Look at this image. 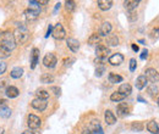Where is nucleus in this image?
I'll return each instance as SVG.
<instances>
[{
	"instance_id": "f257e3e1",
	"label": "nucleus",
	"mask_w": 159,
	"mask_h": 134,
	"mask_svg": "<svg viewBox=\"0 0 159 134\" xmlns=\"http://www.w3.org/2000/svg\"><path fill=\"white\" fill-rule=\"evenodd\" d=\"M0 45H2L4 48H6L7 50H14L16 46V40L12 33L10 32H2L0 33Z\"/></svg>"
},
{
	"instance_id": "f03ea898",
	"label": "nucleus",
	"mask_w": 159,
	"mask_h": 134,
	"mask_svg": "<svg viewBox=\"0 0 159 134\" xmlns=\"http://www.w3.org/2000/svg\"><path fill=\"white\" fill-rule=\"evenodd\" d=\"M14 37H15L16 43H21V44L27 43V40L30 39L28 32H27V28H26L25 26H20V27L17 28V31H16L15 34H14Z\"/></svg>"
},
{
	"instance_id": "7ed1b4c3",
	"label": "nucleus",
	"mask_w": 159,
	"mask_h": 134,
	"mask_svg": "<svg viewBox=\"0 0 159 134\" xmlns=\"http://www.w3.org/2000/svg\"><path fill=\"white\" fill-rule=\"evenodd\" d=\"M144 77L147 79V82H151L153 84L159 82V72L154 68H147L144 72Z\"/></svg>"
},
{
	"instance_id": "20e7f679",
	"label": "nucleus",
	"mask_w": 159,
	"mask_h": 134,
	"mask_svg": "<svg viewBox=\"0 0 159 134\" xmlns=\"http://www.w3.org/2000/svg\"><path fill=\"white\" fill-rule=\"evenodd\" d=\"M52 36L55 39H58V40H61V39H64L66 37V32H65V29H64V27H62L61 23H57V26L53 27Z\"/></svg>"
},
{
	"instance_id": "39448f33",
	"label": "nucleus",
	"mask_w": 159,
	"mask_h": 134,
	"mask_svg": "<svg viewBox=\"0 0 159 134\" xmlns=\"http://www.w3.org/2000/svg\"><path fill=\"white\" fill-rule=\"evenodd\" d=\"M43 63H44V66L48 67V68H54V67L57 66V63H58L57 56H55L54 54H52V53L47 54V55L44 56V58H43Z\"/></svg>"
},
{
	"instance_id": "423d86ee",
	"label": "nucleus",
	"mask_w": 159,
	"mask_h": 134,
	"mask_svg": "<svg viewBox=\"0 0 159 134\" xmlns=\"http://www.w3.org/2000/svg\"><path fill=\"white\" fill-rule=\"evenodd\" d=\"M40 118L36 115H30L27 118V124L31 129H38L40 127Z\"/></svg>"
},
{
	"instance_id": "0eeeda50",
	"label": "nucleus",
	"mask_w": 159,
	"mask_h": 134,
	"mask_svg": "<svg viewBox=\"0 0 159 134\" xmlns=\"http://www.w3.org/2000/svg\"><path fill=\"white\" fill-rule=\"evenodd\" d=\"M109 54H110V49L107 45H103V44H98L97 45V48H96V55L99 58H105Z\"/></svg>"
},
{
	"instance_id": "6e6552de",
	"label": "nucleus",
	"mask_w": 159,
	"mask_h": 134,
	"mask_svg": "<svg viewBox=\"0 0 159 134\" xmlns=\"http://www.w3.org/2000/svg\"><path fill=\"white\" fill-rule=\"evenodd\" d=\"M31 105H32L33 109H36V110H38V111H44V110L47 109L48 102H47V100H40V99H37V97H36V99L31 102Z\"/></svg>"
},
{
	"instance_id": "1a4fd4ad",
	"label": "nucleus",
	"mask_w": 159,
	"mask_h": 134,
	"mask_svg": "<svg viewBox=\"0 0 159 134\" xmlns=\"http://www.w3.org/2000/svg\"><path fill=\"white\" fill-rule=\"evenodd\" d=\"M66 44H67V48L71 50V51H74V53H77L80 49V41L77 39L75 38H69L66 40Z\"/></svg>"
},
{
	"instance_id": "9d476101",
	"label": "nucleus",
	"mask_w": 159,
	"mask_h": 134,
	"mask_svg": "<svg viewBox=\"0 0 159 134\" xmlns=\"http://www.w3.org/2000/svg\"><path fill=\"white\" fill-rule=\"evenodd\" d=\"M124 62V56H122V54H114V55H111L110 58H109V63L111 65V66H119Z\"/></svg>"
},
{
	"instance_id": "9b49d317",
	"label": "nucleus",
	"mask_w": 159,
	"mask_h": 134,
	"mask_svg": "<svg viewBox=\"0 0 159 134\" xmlns=\"http://www.w3.org/2000/svg\"><path fill=\"white\" fill-rule=\"evenodd\" d=\"M116 111H118V115L120 117H124V116L129 115V111H130V107L126 102H120L116 107Z\"/></svg>"
},
{
	"instance_id": "f8f14e48",
	"label": "nucleus",
	"mask_w": 159,
	"mask_h": 134,
	"mask_svg": "<svg viewBox=\"0 0 159 134\" xmlns=\"http://www.w3.org/2000/svg\"><path fill=\"white\" fill-rule=\"evenodd\" d=\"M38 15H39V12L36 11V10H32V9H27L25 11V17H26L27 21H30V22L36 21V19H38Z\"/></svg>"
},
{
	"instance_id": "ddd939ff",
	"label": "nucleus",
	"mask_w": 159,
	"mask_h": 134,
	"mask_svg": "<svg viewBox=\"0 0 159 134\" xmlns=\"http://www.w3.org/2000/svg\"><path fill=\"white\" fill-rule=\"evenodd\" d=\"M104 119H105V122H107L108 126H111V124H114V123L116 122V117H115V115H114L110 110H107V111H105V114H104Z\"/></svg>"
},
{
	"instance_id": "4468645a",
	"label": "nucleus",
	"mask_w": 159,
	"mask_h": 134,
	"mask_svg": "<svg viewBox=\"0 0 159 134\" xmlns=\"http://www.w3.org/2000/svg\"><path fill=\"white\" fill-rule=\"evenodd\" d=\"M38 58H39V49L33 48L32 50V60H31V68L34 70L37 63H38Z\"/></svg>"
},
{
	"instance_id": "2eb2a0df",
	"label": "nucleus",
	"mask_w": 159,
	"mask_h": 134,
	"mask_svg": "<svg viewBox=\"0 0 159 134\" xmlns=\"http://www.w3.org/2000/svg\"><path fill=\"white\" fill-rule=\"evenodd\" d=\"M118 92H119L120 94H122V95L126 97V96L130 95V94L132 93V88H131V85H130L129 83H124V84H121V85H120V88H119V90H118Z\"/></svg>"
},
{
	"instance_id": "dca6fc26",
	"label": "nucleus",
	"mask_w": 159,
	"mask_h": 134,
	"mask_svg": "<svg viewBox=\"0 0 159 134\" xmlns=\"http://www.w3.org/2000/svg\"><path fill=\"white\" fill-rule=\"evenodd\" d=\"M139 0H127V1H124V6L127 11H135V9L139 6Z\"/></svg>"
},
{
	"instance_id": "f3484780",
	"label": "nucleus",
	"mask_w": 159,
	"mask_h": 134,
	"mask_svg": "<svg viewBox=\"0 0 159 134\" xmlns=\"http://www.w3.org/2000/svg\"><path fill=\"white\" fill-rule=\"evenodd\" d=\"M5 93H6V95H7V97H10V99L17 97V96H19V94H20L19 89H17L16 87H12V85L7 87V88H6V90H5Z\"/></svg>"
},
{
	"instance_id": "a211bd4d",
	"label": "nucleus",
	"mask_w": 159,
	"mask_h": 134,
	"mask_svg": "<svg viewBox=\"0 0 159 134\" xmlns=\"http://www.w3.org/2000/svg\"><path fill=\"white\" fill-rule=\"evenodd\" d=\"M113 27H111V23L110 22H104L100 27V36H108L110 34Z\"/></svg>"
},
{
	"instance_id": "6ab92c4d",
	"label": "nucleus",
	"mask_w": 159,
	"mask_h": 134,
	"mask_svg": "<svg viewBox=\"0 0 159 134\" xmlns=\"http://www.w3.org/2000/svg\"><path fill=\"white\" fill-rule=\"evenodd\" d=\"M147 129L152 134H159V126L156 121H149L147 123Z\"/></svg>"
},
{
	"instance_id": "aec40b11",
	"label": "nucleus",
	"mask_w": 159,
	"mask_h": 134,
	"mask_svg": "<svg viewBox=\"0 0 159 134\" xmlns=\"http://www.w3.org/2000/svg\"><path fill=\"white\" fill-rule=\"evenodd\" d=\"M111 6H113V1L111 0H99L98 1V7L103 11H108Z\"/></svg>"
},
{
	"instance_id": "412c9836",
	"label": "nucleus",
	"mask_w": 159,
	"mask_h": 134,
	"mask_svg": "<svg viewBox=\"0 0 159 134\" xmlns=\"http://www.w3.org/2000/svg\"><path fill=\"white\" fill-rule=\"evenodd\" d=\"M146 85H147V79H146V77L144 76L137 77V79H136V88H137L139 90H142Z\"/></svg>"
},
{
	"instance_id": "4be33fe9",
	"label": "nucleus",
	"mask_w": 159,
	"mask_h": 134,
	"mask_svg": "<svg viewBox=\"0 0 159 134\" xmlns=\"http://www.w3.org/2000/svg\"><path fill=\"white\" fill-rule=\"evenodd\" d=\"M22 75H23V68H21V67H15V68H12V71H11V73H10V76L12 77V78H15V79L21 78Z\"/></svg>"
},
{
	"instance_id": "5701e85b",
	"label": "nucleus",
	"mask_w": 159,
	"mask_h": 134,
	"mask_svg": "<svg viewBox=\"0 0 159 134\" xmlns=\"http://www.w3.org/2000/svg\"><path fill=\"white\" fill-rule=\"evenodd\" d=\"M40 82H42V83H45V84L53 83V82H54V77L52 76L50 73H43L42 77H40Z\"/></svg>"
},
{
	"instance_id": "b1692460",
	"label": "nucleus",
	"mask_w": 159,
	"mask_h": 134,
	"mask_svg": "<svg viewBox=\"0 0 159 134\" xmlns=\"http://www.w3.org/2000/svg\"><path fill=\"white\" fill-rule=\"evenodd\" d=\"M109 82H110L111 84L120 83V82H122V77L119 76L118 73H110V75H109Z\"/></svg>"
},
{
	"instance_id": "393cba45",
	"label": "nucleus",
	"mask_w": 159,
	"mask_h": 134,
	"mask_svg": "<svg viewBox=\"0 0 159 134\" xmlns=\"http://www.w3.org/2000/svg\"><path fill=\"white\" fill-rule=\"evenodd\" d=\"M36 96H37V99H40V100H47L49 97V93L44 89H39L36 92Z\"/></svg>"
},
{
	"instance_id": "a878e982",
	"label": "nucleus",
	"mask_w": 159,
	"mask_h": 134,
	"mask_svg": "<svg viewBox=\"0 0 159 134\" xmlns=\"http://www.w3.org/2000/svg\"><path fill=\"white\" fill-rule=\"evenodd\" d=\"M102 129V126H100L99 121H92L91 124H89V131L93 133L96 131H100Z\"/></svg>"
},
{
	"instance_id": "bb28decb",
	"label": "nucleus",
	"mask_w": 159,
	"mask_h": 134,
	"mask_svg": "<svg viewBox=\"0 0 159 134\" xmlns=\"http://www.w3.org/2000/svg\"><path fill=\"white\" fill-rule=\"evenodd\" d=\"M100 40V37L99 34H97V33H93L89 38H88V44L89 45H94V44H98Z\"/></svg>"
},
{
	"instance_id": "cd10ccee",
	"label": "nucleus",
	"mask_w": 159,
	"mask_h": 134,
	"mask_svg": "<svg viewBox=\"0 0 159 134\" xmlns=\"http://www.w3.org/2000/svg\"><path fill=\"white\" fill-rule=\"evenodd\" d=\"M10 55H11V51H10V50H7L6 48H4L2 45H0V60H1V58H9Z\"/></svg>"
},
{
	"instance_id": "c85d7f7f",
	"label": "nucleus",
	"mask_w": 159,
	"mask_h": 134,
	"mask_svg": "<svg viewBox=\"0 0 159 134\" xmlns=\"http://www.w3.org/2000/svg\"><path fill=\"white\" fill-rule=\"evenodd\" d=\"M125 99V96L122 95V94H120L119 92H114L111 95H110V100L111 101H116V102H119L121 100H124Z\"/></svg>"
},
{
	"instance_id": "c756f323",
	"label": "nucleus",
	"mask_w": 159,
	"mask_h": 134,
	"mask_svg": "<svg viewBox=\"0 0 159 134\" xmlns=\"http://www.w3.org/2000/svg\"><path fill=\"white\" fill-rule=\"evenodd\" d=\"M107 44H108V45H110V46H116V45L119 44V38H118L116 36H111V37H109V38H108Z\"/></svg>"
},
{
	"instance_id": "7c9ffc66",
	"label": "nucleus",
	"mask_w": 159,
	"mask_h": 134,
	"mask_svg": "<svg viewBox=\"0 0 159 134\" xmlns=\"http://www.w3.org/2000/svg\"><path fill=\"white\" fill-rule=\"evenodd\" d=\"M65 7H66V10L67 11H70V12H72L75 9H76V2L75 1H66L65 2Z\"/></svg>"
},
{
	"instance_id": "2f4dec72",
	"label": "nucleus",
	"mask_w": 159,
	"mask_h": 134,
	"mask_svg": "<svg viewBox=\"0 0 159 134\" xmlns=\"http://www.w3.org/2000/svg\"><path fill=\"white\" fill-rule=\"evenodd\" d=\"M105 72V66L104 65H97L96 68V77H102Z\"/></svg>"
},
{
	"instance_id": "473e14b6",
	"label": "nucleus",
	"mask_w": 159,
	"mask_h": 134,
	"mask_svg": "<svg viewBox=\"0 0 159 134\" xmlns=\"http://www.w3.org/2000/svg\"><path fill=\"white\" fill-rule=\"evenodd\" d=\"M131 129L135 131V132H141V131L143 129V124H142L141 122H134V123L131 124Z\"/></svg>"
},
{
	"instance_id": "72a5a7b5",
	"label": "nucleus",
	"mask_w": 159,
	"mask_h": 134,
	"mask_svg": "<svg viewBox=\"0 0 159 134\" xmlns=\"http://www.w3.org/2000/svg\"><path fill=\"white\" fill-rule=\"evenodd\" d=\"M0 116H1L2 118H9V117L11 116V110H10L9 107H6V109L1 110V111H0Z\"/></svg>"
},
{
	"instance_id": "f704fd0d",
	"label": "nucleus",
	"mask_w": 159,
	"mask_h": 134,
	"mask_svg": "<svg viewBox=\"0 0 159 134\" xmlns=\"http://www.w3.org/2000/svg\"><path fill=\"white\" fill-rule=\"evenodd\" d=\"M156 93H158V88H157V85L152 84L151 87H148V94H149V95L153 96Z\"/></svg>"
},
{
	"instance_id": "c9c22d12",
	"label": "nucleus",
	"mask_w": 159,
	"mask_h": 134,
	"mask_svg": "<svg viewBox=\"0 0 159 134\" xmlns=\"http://www.w3.org/2000/svg\"><path fill=\"white\" fill-rule=\"evenodd\" d=\"M127 19H129V21H131V22L136 21L137 19V12L136 11H130L129 15H127Z\"/></svg>"
},
{
	"instance_id": "e433bc0d",
	"label": "nucleus",
	"mask_w": 159,
	"mask_h": 134,
	"mask_svg": "<svg viewBox=\"0 0 159 134\" xmlns=\"http://www.w3.org/2000/svg\"><path fill=\"white\" fill-rule=\"evenodd\" d=\"M136 66H137L136 60H135V58H131V60H130V71L134 72V71L136 70Z\"/></svg>"
},
{
	"instance_id": "4c0bfd02",
	"label": "nucleus",
	"mask_w": 159,
	"mask_h": 134,
	"mask_svg": "<svg viewBox=\"0 0 159 134\" xmlns=\"http://www.w3.org/2000/svg\"><path fill=\"white\" fill-rule=\"evenodd\" d=\"M50 90H52V92L55 94V96L61 95V89H60L59 87H52V88H50Z\"/></svg>"
},
{
	"instance_id": "58836bf2",
	"label": "nucleus",
	"mask_w": 159,
	"mask_h": 134,
	"mask_svg": "<svg viewBox=\"0 0 159 134\" xmlns=\"http://www.w3.org/2000/svg\"><path fill=\"white\" fill-rule=\"evenodd\" d=\"M7 107V101L5 99H0V111Z\"/></svg>"
},
{
	"instance_id": "ea45409f",
	"label": "nucleus",
	"mask_w": 159,
	"mask_h": 134,
	"mask_svg": "<svg viewBox=\"0 0 159 134\" xmlns=\"http://www.w3.org/2000/svg\"><path fill=\"white\" fill-rule=\"evenodd\" d=\"M6 68H7V65H6L5 62H1V61H0V75H2V73H5V71H6Z\"/></svg>"
},
{
	"instance_id": "a19ab883",
	"label": "nucleus",
	"mask_w": 159,
	"mask_h": 134,
	"mask_svg": "<svg viewBox=\"0 0 159 134\" xmlns=\"http://www.w3.org/2000/svg\"><path fill=\"white\" fill-rule=\"evenodd\" d=\"M147 58H148V51H147V50H143L142 54H141V58H142V60H146Z\"/></svg>"
},
{
	"instance_id": "79ce46f5",
	"label": "nucleus",
	"mask_w": 159,
	"mask_h": 134,
	"mask_svg": "<svg viewBox=\"0 0 159 134\" xmlns=\"http://www.w3.org/2000/svg\"><path fill=\"white\" fill-rule=\"evenodd\" d=\"M52 32H53V27L49 26V27H48V31H47V34H45V38H48V37L52 34Z\"/></svg>"
},
{
	"instance_id": "37998d69",
	"label": "nucleus",
	"mask_w": 159,
	"mask_h": 134,
	"mask_svg": "<svg viewBox=\"0 0 159 134\" xmlns=\"http://www.w3.org/2000/svg\"><path fill=\"white\" fill-rule=\"evenodd\" d=\"M48 4V0H39L38 1V5H47Z\"/></svg>"
},
{
	"instance_id": "c03bdc74",
	"label": "nucleus",
	"mask_w": 159,
	"mask_h": 134,
	"mask_svg": "<svg viewBox=\"0 0 159 134\" xmlns=\"http://www.w3.org/2000/svg\"><path fill=\"white\" fill-rule=\"evenodd\" d=\"M132 50H134V51H139V45H136V44H132Z\"/></svg>"
},
{
	"instance_id": "a18cd8bd",
	"label": "nucleus",
	"mask_w": 159,
	"mask_h": 134,
	"mask_svg": "<svg viewBox=\"0 0 159 134\" xmlns=\"http://www.w3.org/2000/svg\"><path fill=\"white\" fill-rule=\"evenodd\" d=\"M93 134H104V132H103V129H100V131H96V132H93Z\"/></svg>"
},
{
	"instance_id": "49530a36",
	"label": "nucleus",
	"mask_w": 159,
	"mask_h": 134,
	"mask_svg": "<svg viewBox=\"0 0 159 134\" xmlns=\"http://www.w3.org/2000/svg\"><path fill=\"white\" fill-rule=\"evenodd\" d=\"M60 5H61V4H60V2H58V4H57V5H55V9H54V12H55V11H57V10H58V9H60Z\"/></svg>"
},
{
	"instance_id": "de8ad7c7",
	"label": "nucleus",
	"mask_w": 159,
	"mask_h": 134,
	"mask_svg": "<svg viewBox=\"0 0 159 134\" xmlns=\"http://www.w3.org/2000/svg\"><path fill=\"white\" fill-rule=\"evenodd\" d=\"M82 134H93V133H92L89 129H86V131H83V133Z\"/></svg>"
},
{
	"instance_id": "09e8293b",
	"label": "nucleus",
	"mask_w": 159,
	"mask_h": 134,
	"mask_svg": "<svg viewBox=\"0 0 159 134\" xmlns=\"http://www.w3.org/2000/svg\"><path fill=\"white\" fill-rule=\"evenodd\" d=\"M153 33H156L154 36H159V29H158V28H157V29H154V31H153Z\"/></svg>"
},
{
	"instance_id": "8fccbe9b",
	"label": "nucleus",
	"mask_w": 159,
	"mask_h": 134,
	"mask_svg": "<svg viewBox=\"0 0 159 134\" xmlns=\"http://www.w3.org/2000/svg\"><path fill=\"white\" fill-rule=\"evenodd\" d=\"M4 85H5V80H1V82H0V88H2Z\"/></svg>"
},
{
	"instance_id": "3c124183",
	"label": "nucleus",
	"mask_w": 159,
	"mask_h": 134,
	"mask_svg": "<svg viewBox=\"0 0 159 134\" xmlns=\"http://www.w3.org/2000/svg\"><path fill=\"white\" fill-rule=\"evenodd\" d=\"M22 134H34L33 132H31V131H26V132H23Z\"/></svg>"
},
{
	"instance_id": "603ef678",
	"label": "nucleus",
	"mask_w": 159,
	"mask_h": 134,
	"mask_svg": "<svg viewBox=\"0 0 159 134\" xmlns=\"http://www.w3.org/2000/svg\"><path fill=\"white\" fill-rule=\"evenodd\" d=\"M157 101H158V105H159V97H158V100H157Z\"/></svg>"
}]
</instances>
